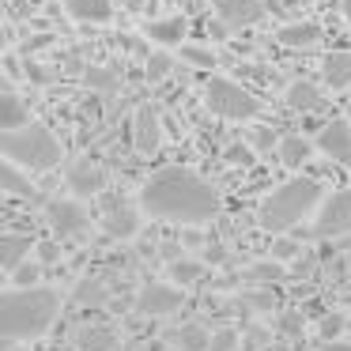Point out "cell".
Listing matches in <instances>:
<instances>
[{"label":"cell","instance_id":"1","mask_svg":"<svg viewBox=\"0 0 351 351\" xmlns=\"http://www.w3.org/2000/svg\"><path fill=\"white\" fill-rule=\"evenodd\" d=\"M140 212L162 223L182 227H204L219 212V193L208 178L189 167H162L140 189Z\"/></svg>","mask_w":351,"mask_h":351},{"label":"cell","instance_id":"2","mask_svg":"<svg viewBox=\"0 0 351 351\" xmlns=\"http://www.w3.org/2000/svg\"><path fill=\"white\" fill-rule=\"evenodd\" d=\"M57 313H61V295L53 287H12L0 295V343L16 348L27 340H42L53 328Z\"/></svg>","mask_w":351,"mask_h":351},{"label":"cell","instance_id":"3","mask_svg":"<svg viewBox=\"0 0 351 351\" xmlns=\"http://www.w3.org/2000/svg\"><path fill=\"white\" fill-rule=\"evenodd\" d=\"M321 200H325V185H321L317 178H302V174L287 178V182L276 185V189L261 200L257 223L268 234H287V230H295L302 219H310V215L317 212Z\"/></svg>","mask_w":351,"mask_h":351},{"label":"cell","instance_id":"4","mask_svg":"<svg viewBox=\"0 0 351 351\" xmlns=\"http://www.w3.org/2000/svg\"><path fill=\"white\" fill-rule=\"evenodd\" d=\"M0 152L4 159L19 162L27 174H42V170H53L57 162L64 159L61 155V140L38 121H27L19 129H4L0 132Z\"/></svg>","mask_w":351,"mask_h":351},{"label":"cell","instance_id":"5","mask_svg":"<svg viewBox=\"0 0 351 351\" xmlns=\"http://www.w3.org/2000/svg\"><path fill=\"white\" fill-rule=\"evenodd\" d=\"M204 102L212 114L227 117V121H250V117H257L261 110V99L250 91V87H242L238 80H227V76H212L204 87Z\"/></svg>","mask_w":351,"mask_h":351},{"label":"cell","instance_id":"6","mask_svg":"<svg viewBox=\"0 0 351 351\" xmlns=\"http://www.w3.org/2000/svg\"><path fill=\"white\" fill-rule=\"evenodd\" d=\"M313 234L317 238L351 234V189H336L332 197L321 200L317 219H313Z\"/></svg>","mask_w":351,"mask_h":351},{"label":"cell","instance_id":"7","mask_svg":"<svg viewBox=\"0 0 351 351\" xmlns=\"http://www.w3.org/2000/svg\"><path fill=\"white\" fill-rule=\"evenodd\" d=\"M46 223L57 238H72V234H84L91 227V212L72 197H57L46 204Z\"/></svg>","mask_w":351,"mask_h":351},{"label":"cell","instance_id":"8","mask_svg":"<svg viewBox=\"0 0 351 351\" xmlns=\"http://www.w3.org/2000/svg\"><path fill=\"white\" fill-rule=\"evenodd\" d=\"M178 306H182V283L147 280L136 295V310L144 317H162V313H174Z\"/></svg>","mask_w":351,"mask_h":351},{"label":"cell","instance_id":"9","mask_svg":"<svg viewBox=\"0 0 351 351\" xmlns=\"http://www.w3.org/2000/svg\"><path fill=\"white\" fill-rule=\"evenodd\" d=\"M132 147H136L140 155H155L162 147V117L155 106H136V114H132Z\"/></svg>","mask_w":351,"mask_h":351},{"label":"cell","instance_id":"10","mask_svg":"<svg viewBox=\"0 0 351 351\" xmlns=\"http://www.w3.org/2000/svg\"><path fill=\"white\" fill-rule=\"evenodd\" d=\"M215 19L230 27V31H242V27H253L265 19V0H212Z\"/></svg>","mask_w":351,"mask_h":351},{"label":"cell","instance_id":"11","mask_svg":"<svg viewBox=\"0 0 351 351\" xmlns=\"http://www.w3.org/2000/svg\"><path fill=\"white\" fill-rule=\"evenodd\" d=\"M317 152L325 155V159L343 162V167H348V162H351V125L340 121V117H332L328 125H321V132H317Z\"/></svg>","mask_w":351,"mask_h":351},{"label":"cell","instance_id":"12","mask_svg":"<svg viewBox=\"0 0 351 351\" xmlns=\"http://www.w3.org/2000/svg\"><path fill=\"white\" fill-rule=\"evenodd\" d=\"M69 189L76 193V197H95V193L106 189V170L95 159H76L69 167Z\"/></svg>","mask_w":351,"mask_h":351},{"label":"cell","instance_id":"13","mask_svg":"<svg viewBox=\"0 0 351 351\" xmlns=\"http://www.w3.org/2000/svg\"><path fill=\"white\" fill-rule=\"evenodd\" d=\"M287 106L295 110V114H321V110L328 106L325 91H321L317 84H310V80H295V84H287Z\"/></svg>","mask_w":351,"mask_h":351},{"label":"cell","instance_id":"14","mask_svg":"<svg viewBox=\"0 0 351 351\" xmlns=\"http://www.w3.org/2000/svg\"><path fill=\"white\" fill-rule=\"evenodd\" d=\"M34 250H38V245H34L31 234H4L0 238V268L12 276L23 261H31Z\"/></svg>","mask_w":351,"mask_h":351},{"label":"cell","instance_id":"15","mask_svg":"<svg viewBox=\"0 0 351 351\" xmlns=\"http://www.w3.org/2000/svg\"><path fill=\"white\" fill-rule=\"evenodd\" d=\"M317 152V140H310V136H283L280 144H276V155H280V162L283 167H291V170H302L306 162H310V155Z\"/></svg>","mask_w":351,"mask_h":351},{"label":"cell","instance_id":"16","mask_svg":"<svg viewBox=\"0 0 351 351\" xmlns=\"http://www.w3.org/2000/svg\"><path fill=\"white\" fill-rule=\"evenodd\" d=\"M64 12L76 23H110L114 19V0H64Z\"/></svg>","mask_w":351,"mask_h":351},{"label":"cell","instance_id":"17","mask_svg":"<svg viewBox=\"0 0 351 351\" xmlns=\"http://www.w3.org/2000/svg\"><path fill=\"white\" fill-rule=\"evenodd\" d=\"M321 80H325L332 91H343V87H351V53H348V49L325 53V61H321Z\"/></svg>","mask_w":351,"mask_h":351},{"label":"cell","instance_id":"18","mask_svg":"<svg viewBox=\"0 0 351 351\" xmlns=\"http://www.w3.org/2000/svg\"><path fill=\"white\" fill-rule=\"evenodd\" d=\"M276 38H280L283 46H291V49H313L321 42V27L310 23V19H298V23H283Z\"/></svg>","mask_w":351,"mask_h":351},{"label":"cell","instance_id":"19","mask_svg":"<svg viewBox=\"0 0 351 351\" xmlns=\"http://www.w3.org/2000/svg\"><path fill=\"white\" fill-rule=\"evenodd\" d=\"M76 351H117V332L106 325H80Z\"/></svg>","mask_w":351,"mask_h":351},{"label":"cell","instance_id":"20","mask_svg":"<svg viewBox=\"0 0 351 351\" xmlns=\"http://www.w3.org/2000/svg\"><path fill=\"white\" fill-rule=\"evenodd\" d=\"M102 227H106L110 238H132L140 230V212L136 208H110L106 219H102Z\"/></svg>","mask_w":351,"mask_h":351},{"label":"cell","instance_id":"21","mask_svg":"<svg viewBox=\"0 0 351 351\" xmlns=\"http://www.w3.org/2000/svg\"><path fill=\"white\" fill-rule=\"evenodd\" d=\"M170 343H174V351H208L212 348V332L204 325H197V321H189V325L170 332Z\"/></svg>","mask_w":351,"mask_h":351},{"label":"cell","instance_id":"22","mask_svg":"<svg viewBox=\"0 0 351 351\" xmlns=\"http://www.w3.org/2000/svg\"><path fill=\"white\" fill-rule=\"evenodd\" d=\"M185 19L182 16H174V19H159V23H147L144 27V34L155 42V46H182V38H185Z\"/></svg>","mask_w":351,"mask_h":351},{"label":"cell","instance_id":"23","mask_svg":"<svg viewBox=\"0 0 351 351\" xmlns=\"http://www.w3.org/2000/svg\"><path fill=\"white\" fill-rule=\"evenodd\" d=\"M27 121H31V110L23 106V99L12 87H4V95H0V129H19Z\"/></svg>","mask_w":351,"mask_h":351},{"label":"cell","instance_id":"24","mask_svg":"<svg viewBox=\"0 0 351 351\" xmlns=\"http://www.w3.org/2000/svg\"><path fill=\"white\" fill-rule=\"evenodd\" d=\"M170 280L182 283V287H197V283H204V280H208L204 261H193V257L174 261V265H170Z\"/></svg>","mask_w":351,"mask_h":351},{"label":"cell","instance_id":"25","mask_svg":"<svg viewBox=\"0 0 351 351\" xmlns=\"http://www.w3.org/2000/svg\"><path fill=\"white\" fill-rule=\"evenodd\" d=\"M0 182H4V189L16 193V197H34V185L31 178H23V167L12 159H4V167H0Z\"/></svg>","mask_w":351,"mask_h":351},{"label":"cell","instance_id":"26","mask_svg":"<svg viewBox=\"0 0 351 351\" xmlns=\"http://www.w3.org/2000/svg\"><path fill=\"white\" fill-rule=\"evenodd\" d=\"M174 61L178 57L170 53V46H155L152 53H147V80H167L170 72H174Z\"/></svg>","mask_w":351,"mask_h":351},{"label":"cell","instance_id":"27","mask_svg":"<svg viewBox=\"0 0 351 351\" xmlns=\"http://www.w3.org/2000/svg\"><path fill=\"white\" fill-rule=\"evenodd\" d=\"M84 84L91 87V91L114 95L117 87H121V76H117L114 69H102V64H99V69H87V72H84Z\"/></svg>","mask_w":351,"mask_h":351},{"label":"cell","instance_id":"28","mask_svg":"<svg viewBox=\"0 0 351 351\" xmlns=\"http://www.w3.org/2000/svg\"><path fill=\"white\" fill-rule=\"evenodd\" d=\"M182 61L189 64V69H215V53L208 46H197V42H182Z\"/></svg>","mask_w":351,"mask_h":351},{"label":"cell","instance_id":"29","mask_svg":"<svg viewBox=\"0 0 351 351\" xmlns=\"http://www.w3.org/2000/svg\"><path fill=\"white\" fill-rule=\"evenodd\" d=\"M343 328H348V317H343L340 310H332V313H325V317H321V340H340L343 336Z\"/></svg>","mask_w":351,"mask_h":351},{"label":"cell","instance_id":"30","mask_svg":"<svg viewBox=\"0 0 351 351\" xmlns=\"http://www.w3.org/2000/svg\"><path fill=\"white\" fill-rule=\"evenodd\" d=\"M250 144H253V152H272V144H280V140H276V129H268V125H253Z\"/></svg>","mask_w":351,"mask_h":351},{"label":"cell","instance_id":"31","mask_svg":"<svg viewBox=\"0 0 351 351\" xmlns=\"http://www.w3.org/2000/svg\"><path fill=\"white\" fill-rule=\"evenodd\" d=\"M117 46L129 49V53H136V57L152 53V38H147V34H121V38H117Z\"/></svg>","mask_w":351,"mask_h":351},{"label":"cell","instance_id":"32","mask_svg":"<svg viewBox=\"0 0 351 351\" xmlns=\"http://www.w3.org/2000/svg\"><path fill=\"white\" fill-rule=\"evenodd\" d=\"M268 253H272V257L276 261H283V265H287V261H295L298 257V253H302V245H298V242H291V238H276V242H272V250H268Z\"/></svg>","mask_w":351,"mask_h":351},{"label":"cell","instance_id":"33","mask_svg":"<svg viewBox=\"0 0 351 351\" xmlns=\"http://www.w3.org/2000/svg\"><path fill=\"white\" fill-rule=\"evenodd\" d=\"M76 298H80V302H91V306H99L102 298H106V287H102L99 280H84V283H80V291H76Z\"/></svg>","mask_w":351,"mask_h":351},{"label":"cell","instance_id":"34","mask_svg":"<svg viewBox=\"0 0 351 351\" xmlns=\"http://www.w3.org/2000/svg\"><path fill=\"white\" fill-rule=\"evenodd\" d=\"M238 348V332L234 328H219V332H212V348L208 351H234Z\"/></svg>","mask_w":351,"mask_h":351},{"label":"cell","instance_id":"35","mask_svg":"<svg viewBox=\"0 0 351 351\" xmlns=\"http://www.w3.org/2000/svg\"><path fill=\"white\" fill-rule=\"evenodd\" d=\"M38 272H42V268L34 265V261H23V265H19L12 276H16V283H23V287H31V283L38 280Z\"/></svg>","mask_w":351,"mask_h":351},{"label":"cell","instance_id":"36","mask_svg":"<svg viewBox=\"0 0 351 351\" xmlns=\"http://www.w3.org/2000/svg\"><path fill=\"white\" fill-rule=\"evenodd\" d=\"M250 155H253V144H250V147H242V144H230V147H227V162H230V167H238V162H250Z\"/></svg>","mask_w":351,"mask_h":351},{"label":"cell","instance_id":"37","mask_svg":"<svg viewBox=\"0 0 351 351\" xmlns=\"http://www.w3.org/2000/svg\"><path fill=\"white\" fill-rule=\"evenodd\" d=\"M204 261H208V265H219V261H227V253H223L219 245H215V250H208V253H204Z\"/></svg>","mask_w":351,"mask_h":351},{"label":"cell","instance_id":"38","mask_svg":"<svg viewBox=\"0 0 351 351\" xmlns=\"http://www.w3.org/2000/svg\"><path fill=\"white\" fill-rule=\"evenodd\" d=\"M38 250H42V261H57V253H61L57 245H38Z\"/></svg>","mask_w":351,"mask_h":351},{"label":"cell","instance_id":"39","mask_svg":"<svg viewBox=\"0 0 351 351\" xmlns=\"http://www.w3.org/2000/svg\"><path fill=\"white\" fill-rule=\"evenodd\" d=\"M328 351H351V343H340V340H328Z\"/></svg>","mask_w":351,"mask_h":351},{"label":"cell","instance_id":"40","mask_svg":"<svg viewBox=\"0 0 351 351\" xmlns=\"http://www.w3.org/2000/svg\"><path fill=\"white\" fill-rule=\"evenodd\" d=\"M340 12H343V19L351 23V0H340Z\"/></svg>","mask_w":351,"mask_h":351},{"label":"cell","instance_id":"41","mask_svg":"<svg viewBox=\"0 0 351 351\" xmlns=\"http://www.w3.org/2000/svg\"><path fill=\"white\" fill-rule=\"evenodd\" d=\"M348 114H351V106H348Z\"/></svg>","mask_w":351,"mask_h":351}]
</instances>
